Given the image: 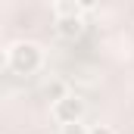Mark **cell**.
Segmentation results:
<instances>
[{"label":"cell","instance_id":"cell-8","mask_svg":"<svg viewBox=\"0 0 134 134\" xmlns=\"http://www.w3.org/2000/svg\"><path fill=\"white\" fill-rule=\"evenodd\" d=\"M3 69H6V50L0 47V72H3Z\"/></svg>","mask_w":134,"mask_h":134},{"label":"cell","instance_id":"cell-4","mask_svg":"<svg viewBox=\"0 0 134 134\" xmlns=\"http://www.w3.org/2000/svg\"><path fill=\"white\" fill-rule=\"evenodd\" d=\"M81 31H84V16H78V19H56V34L63 41H75V37H81Z\"/></svg>","mask_w":134,"mask_h":134},{"label":"cell","instance_id":"cell-3","mask_svg":"<svg viewBox=\"0 0 134 134\" xmlns=\"http://www.w3.org/2000/svg\"><path fill=\"white\" fill-rule=\"evenodd\" d=\"M91 9V3H78V0H56L53 3V16L56 19H78Z\"/></svg>","mask_w":134,"mask_h":134},{"label":"cell","instance_id":"cell-1","mask_svg":"<svg viewBox=\"0 0 134 134\" xmlns=\"http://www.w3.org/2000/svg\"><path fill=\"white\" fill-rule=\"evenodd\" d=\"M6 66L19 75H34L44 66V50L34 41H16L6 47Z\"/></svg>","mask_w":134,"mask_h":134},{"label":"cell","instance_id":"cell-6","mask_svg":"<svg viewBox=\"0 0 134 134\" xmlns=\"http://www.w3.org/2000/svg\"><path fill=\"white\" fill-rule=\"evenodd\" d=\"M87 134H115V131H112L109 125H91V128H87Z\"/></svg>","mask_w":134,"mask_h":134},{"label":"cell","instance_id":"cell-2","mask_svg":"<svg viewBox=\"0 0 134 134\" xmlns=\"http://www.w3.org/2000/svg\"><path fill=\"white\" fill-rule=\"evenodd\" d=\"M50 115H53V122H56L59 128H66V125H81V119L87 115V103H84L81 94L69 91L59 103L50 106Z\"/></svg>","mask_w":134,"mask_h":134},{"label":"cell","instance_id":"cell-7","mask_svg":"<svg viewBox=\"0 0 134 134\" xmlns=\"http://www.w3.org/2000/svg\"><path fill=\"white\" fill-rule=\"evenodd\" d=\"M63 134H87V128H84V125H66Z\"/></svg>","mask_w":134,"mask_h":134},{"label":"cell","instance_id":"cell-5","mask_svg":"<svg viewBox=\"0 0 134 134\" xmlns=\"http://www.w3.org/2000/svg\"><path fill=\"white\" fill-rule=\"evenodd\" d=\"M66 94H69V87H66V81H59V78H53V81H47V84H44V97L50 100V106H53V103H59Z\"/></svg>","mask_w":134,"mask_h":134}]
</instances>
